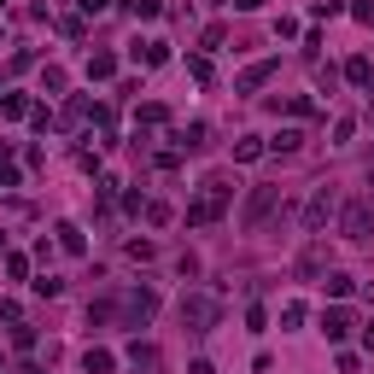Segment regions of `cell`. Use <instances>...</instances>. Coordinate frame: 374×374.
<instances>
[{
  "label": "cell",
  "mask_w": 374,
  "mask_h": 374,
  "mask_svg": "<svg viewBox=\"0 0 374 374\" xmlns=\"http://www.w3.org/2000/svg\"><path fill=\"white\" fill-rule=\"evenodd\" d=\"M229 199H234L229 175H205V182H199V193H193V205H187V222H193V229H205V222H217L222 210H229Z\"/></svg>",
  "instance_id": "6da1fadb"
},
{
  "label": "cell",
  "mask_w": 374,
  "mask_h": 374,
  "mask_svg": "<svg viewBox=\"0 0 374 374\" xmlns=\"http://www.w3.org/2000/svg\"><path fill=\"white\" fill-rule=\"evenodd\" d=\"M217 316H222L217 292H187V299H182V328L187 333H210V328H217Z\"/></svg>",
  "instance_id": "7a4b0ae2"
},
{
  "label": "cell",
  "mask_w": 374,
  "mask_h": 374,
  "mask_svg": "<svg viewBox=\"0 0 374 374\" xmlns=\"http://www.w3.org/2000/svg\"><path fill=\"white\" fill-rule=\"evenodd\" d=\"M333 217H339V193H333V187H316L310 205H304V234H322Z\"/></svg>",
  "instance_id": "3957f363"
},
{
  "label": "cell",
  "mask_w": 374,
  "mask_h": 374,
  "mask_svg": "<svg viewBox=\"0 0 374 374\" xmlns=\"http://www.w3.org/2000/svg\"><path fill=\"white\" fill-rule=\"evenodd\" d=\"M281 205V187H252V199H246V210H240V222H246V229L257 234L269 222V210Z\"/></svg>",
  "instance_id": "277c9868"
},
{
  "label": "cell",
  "mask_w": 374,
  "mask_h": 374,
  "mask_svg": "<svg viewBox=\"0 0 374 374\" xmlns=\"http://www.w3.org/2000/svg\"><path fill=\"white\" fill-rule=\"evenodd\" d=\"M339 234L363 246V240L374 234V205H339Z\"/></svg>",
  "instance_id": "5b68a950"
},
{
  "label": "cell",
  "mask_w": 374,
  "mask_h": 374,
  "mask_svg": "<svg viewBox=\"0 0 374 374\" xmlns=\"http://www.w3.org/2000/svg\"><path fill=\"white\" fill-rule=\"evenodd\" d=\"M152 310H158L152 287H135V292L123 299V322H129V328H146V322H152Z\"/></svg>",
  "instance_id": "8992f818"
},
{
  "label": "cell",
  "mask_w": 374,
  "mask_h": 374,
  "mask_svg": "<svg viewBox=\"0 0 374 374\" xmlns=\"http://www.w3.org/2000/svg\"><path fill=\"white\" fill-rule=\"evenodd\" d=\"M299 275H304V281H322V275H328V246L310 240V246L299 252Z\"/></svg>",
  "instance_id": "52a82bcc"
},
{
  "label": "cell",
  "mask_w": 374,
  "mask_h": 374,
  "mask_svg": "<svg viewBox=\"0 0 374 374\" xmlns=\"http://www.w3.org/2000/svg\"><path fill=\"white\" fill-rule=\"evenodd\" d=\"M129 368L135 374H164V357H158V345H141L135 339V345H129Z\"/></svg>",
  "instance_id": "ba28073f"
},
{
  "label": "cell",
  "mask_w": 374,
  "mask_h": 374,
  "mask_svg": "<svg viewBox=\"0 0 374 374\" xmlns=\"http://www.w3.org/2000/svg\"><path fill=\"white\" fill-rule=\"evenodd\" d=\"M275 76V59H257V64H246V71H240V82H234V94H252V88H264Z\"/></svg>",
  "instance_id": "9c48e42d"
},
{
  "label": "cell",
  "mask_w": 374,
  "mask_h": 374,
  "mask_svg": "<svg viewBox=\"0 0 374 374\" xmlns=\"http://www.w3.org/2000/svg\"><path fill=\"white\" fill-rule=\"evenodd\" d=\"M205 146H210V123H187L175 135V152H205Z\"/></svg>",
  "instance_id": "30bf717a"
},
{
  "label": "cell",
  "mask_w": 374,
  "mask_h": 374,
  "mask_svg": "<svg viewBox=\"0 0 374 374\" xmlns=\"http://www.w3.org/2000/svg\"><path fill=\"white\" fill-rule=\"evenodd\" d=\"M53 234H59V246L71 252V257H82V252H88V240H82V229H76V222H59Z\"/></svg>",
  "instance_id": "8fae6325"
},
{
  "label": "cell",
  "mask_w": 374,
  "mask_h": 374,
  "mask_svg": "<svg viewBox=\"0 0 374 374\" xmlns=\"http://www.w3.org/2000/svg\"><path fill=\"white\" fill-rule=\"evenodd\" d=\"M339 76H345V82H357V88H368V82H374V64L357 53V59H345V71H339Z\"/></svg>",
  "instance_id": "7c38bea8"
},
{
  "label": "cell",
  "mask_w": 374,
  "mask_h": 374,
  "mask_svg": "<svg viewBox=\"0 0 374 374\" xmlns=\"http://www.w3.org/2000/svg\"><path fill=\"white\" fill-rule=\"evenodd\" d=\"M88 76L94 82H111V76H117V59L111 53H88Z\"/></svg>",
  "instance_id": "4fadbf2b"
},
{
  "label": "cell",
  "mask_w": 374,
  "mask_h": 374,
  "mask_svg": "<svg viewBox=\"0 0 374 374\" xmlns=\"http://www.w3.org/2000/svg\"><path fill=\"white\" fill-rule=\"evenodd\" d=\"M322 287H328L333 299H351V292H357V281H351L345 269H328V275H322Z\"/></svg>",
  "instance_id": "5bb4252c"
},
{
  "label": "cell",
  "mask_w": 374,
  "mask_h": 374,
  "mask_svg": "<svg viewBox=\"0 0 374 374\" xmlns=\"http://www.w3.org/2000/svg\"><path fill=\"white\" fill-rule=\"evenodd\" d=\"M322 333H328V339H345V333H351V310H328V316H322Z\"/></svg>",
  "instance_id": "9a60e30c"
},
{
  "label": "cell",
  "mask_w": 374,
  "mask_h": 374,
  "mask_svg": "<svg viewBox=\"0 0 374 374\" xmlns=\"http://www.w3.org/2000/svg\"><path fill=\"white\" fill-rule=\"evenodd\" d=\"M82 368H88V374H111V368H117V357H111L106 345H94V351L82 357Z\"/></svg>",
  "instance_id": "2e32d148"
},
{
  "label": "cell",
  "mask_w": 374,
  "mask_h": 374,
  "mask_svg": "<svg viewBox=\"0 0 374 374\" xmlns=\"http://www.w3.org/2000/svg\"><path fill=\"white\" fill-rule=\"evenodd\" d=\"M264 152H269V146L257 141V135H240V141H234V158H240V164H252V158H264Z\"/></svg>",
  "instance_id": "e0dca14e"
},
{
  "label": "cell",
  "mask_w": 374,
  "mask_h": 374,
  "mask_svg": "<svg viewBox=\"0 0 374 374\" xmlns=\"http://www.w3.org/2000/svg\"><path fill=\"white\" fill-rule=\"evenodd\" d=\"M264 146L287 158V152H299V146H304V135H299V129H281V135H275V141H264Z\"/></svg>",
  "instance_id": "ac0fdd59"
},
{
  "label": "cell",
  "mask_w": 374,
  "mask_h": 374,
  "mask_svg": "<svg viewBox=\"0 0 374 374\" xmlns=\"http://www.w3.org/2000/svg\"><path fill=\"white\" fill-rule=\"evenodd\" d=\"M135 59H141V64H164V59H170V47H164V41H141V47H135Z\"/></svg>",
  "instance_id": "d6986e66"
},
{
  "label": "cell",
  "mask_w": 374,
  "mask_h": 374,
  "mask_svg": "<svg viewBox=\"0 0 374 374\" xmlns=\"http://www.w3.org/2000/svg\"><path fill=\"white\" fill-rule=\"evenodd\" d=\"M0 117H29V100L24 94H0Z\"/></svg>",
  "instance_id": "ffe728a7"
},
{
  "label": "cell",
  "mask_w": 374,
  "mask_h": 374,
  "mask_svg": "<svg viewBox=\"0 0 374 374\" xmlns=\"http://www.w3.org/2000/svg\"><path fill=\"white\" fill-rule=\"evenodd\" d=\"M141 123H146V129H158V123H170V111L158 106V100H146V106H141Z\"/></svg>",
  "instance_id": "44dd1931"
},
{
  "label": "cell",
  "mask_w": 374,
  "mask_h": 374,
  "mask_svg": "<svg viewBox=\"0 0 374 374\" xmlns=\"http://www.w3.org/2000/svg\"><path fill=\"white\" fill-rule=\"evenodd\" d=\"M0 187H18V164H12L6 146H0Z\"/></svg>",
  "instance_id": "7402d4cb"
},
{
  "label": "cell",
  "mask_w": 374,
  "mask_h": 374,
  "mask_svg": "<svg viewBox=\"0 0 374 374\" xmlns=\"http://www.w3.org/2000/svg\"><path fill=\"white\" fill-rule=\"evenodd\" d=\"M222 41H229V29H222V24H210V29H205V36H199V47H205V53H217V47H222Z\"/></svg>",
  "instance_id": "603a6c76"
},
{
  "label": "cell",
  "mask_w": 374,
  "mask_h": 374,
  "mask_svg": "<svg viewBox=\"0 0 374 374\" xmlns=\"http://www.w3.org/2000/svg\"><path fill=\"white\" fill-rule=\"evenodd\" d=\"M187 76H193V82H210V59L193 53V59H187Z\"/></svg>",
  "instance_id": "cb8c5ba5"
},
{
  "label": "cell",
  "mask_w": 374,
  "mask_h": 374,
  "mask_svg": "<svg viewBox=\"0 0 374 374\" xmlns=\"http://www.w3.org/2000/svg\"><path fill=\"white\" fill-rule=\"evenodd\" d=\"M129 12H135V18H158V12H164V0H129Z\"/></svg>",
  "instance_id": "d4e9b609"
},
{
  "label": "cell",
  "mask_w": 374,
  "mask_h": 374,
  "mask_svg": "<svg viewBox=\"0 0 374 374\" xmlns=\"http://www.w3.org/2000/svg\"><path fill=\"white\" fill-rule=\"evenodd\" d=\"M6 275H12V281H29V257L12 252V257H6Z\"/></svg>",
  "instance_id": "484cf974"
},
{
  "label": "cell",
  "mask_w": 374,
  "mask_h": 374,
  "mask_svg": "<svg viewBox=\"0 0 374 374\" xmlns=\"http://www.w3.org/2000/svg\"><path fill=\"white\" fill-rule=\"evenodd\" d=\"M351 135H357V117H339V123H333V146H345Z\"/></svg>",
  "instance_id": "4316f807"
},
{
  "label": "cell",
  "mask_w": 374,
  "mask_h": 374,
  "mask_svg": "<svg viewBox=\"0 0 374 374\" xmlns=\"http://www.w3.org/2000/svg\"><path fill=\"white\" fill-rule=\"evenodd\" d=\"M170 217H175V210H170V205H146V222H152V229H164V222H170Z\"/></svg>",
  "instance_id": "83f0119b"
},
{
  "label": "cell",
  "mask_w": 374,
  "mask_h": 374,
  "mask_svg": "<svg viewBox=\"0 0 374 374\" xmlns=\"http://www.w3.org/2000/svg\"><path fill=\"white\" fill-rule=\"evenodd\" d=\"M351 18H357V24H374V0H357V6H351Z\"/></svg>",
  "instance_id": "f1b7e54d"
},
{
  "label": "cell",
  "mask_w": 374,
  "mask_h": 374,
  "mask_svg": "<svg viewBox=\"0 0 374 374\" xmlns=\"http://www.w3.org/2000/svg\"><path fill=\"white\" fill-rule=\"evenodd\" d=\"M187 374H217V363H210V357H193V363H187Z\"/></svg>",
  "instance_id": "f546056e"
},
{
  "label": "cell",
  "mask_w": 374,
  "mask_h": 374,
  "mask_svg": "<svg viewBox=\"0 0 374 374\" xmlns=\"http://www.w3.org/2000/svg\"><path fill=\"white\" fill-rule=\"evenodd\" d=\"M234 6H240V12H264L269 0H234Z\"/></svg>",
  "instance_id": "4dcf8cb0"
},
{
  "label": "cell",
  "mask_w": 374,
  "mask_h": 374,
  "mask_svg": "<svg viewBox=\"0 0 374 374\" xmlns=\"http://www.w3.org/2000/svg\"><path fill=\"white\" fill-rule=\"evenodd\" d=\"M111 6V0H82V12H106Z\"/></svg>",
  "instance_id": "1f68e13d"
},
{
  "label": "cell",
  "mask_w": 374,
  "mask_h": 374,
  "mask_svg": "<svg viewBox=\"0 0 374 374\" xmlns=\"http://www.w3.org/2000/svg\"><path fill=\"white\" fill-rule=\"evenodd\" d=\"M363 345H368V351H374V322H368V328H363Z\"/></svg>",
  "instance_id": "d6a6232c"
}]
</instances>
